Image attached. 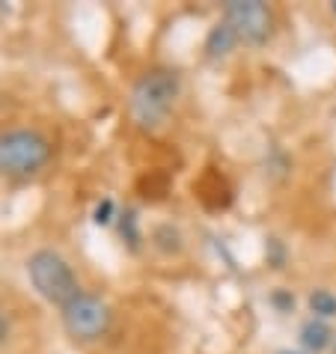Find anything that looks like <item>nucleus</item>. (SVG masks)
I'll return each instance as SVG.
<instances>
[{"mask_svg":"<svg viewBox=\"0 0 336 354\" xmlns=\"http://www.w3.org/2000/svg\"><path fill=\"white\" fill-rule=\"evenodd\" d=\"M179 90H182L179 72H170V68L146 72L131 86V98H128V111H131L134 122L143 125V129H158L170 116L176 98H179Z\"/></svg>","mask_w":336,"mask_h":354,"instance_id":"obj_1","label":"nucleus"},{"mask_svg":"<svg viewBox=\"0 0 336 354\" xmlns=\"http://www.w3.org/2000/svg\"><path fill=\"white\" fill-rule=\"evenodd\" d=\"M27 277H30L33 289L42 295L45 301L57 304V307H66L68 301H75L81 295L77 286V277L57 250H36L30 259H27Z\"/></svg>","mask_w":336,"mask_h":354,"instance_id":"obj_2","label":"nucleus"},{"mask_svg":"<svg viewBox=\"0 0 336 354\" xmlns=\"http://www.w3.org/2000/svg\"><path fill=\"white\" fill-rule=\"evenodd\" d=\"M51 158V143L39 131L18 129L0 134V170L12 176H30Z\"/></svg>","mask_w":336,"mask_h":354,"instance_id":"obj_3","label":"nucleus"},{"mask_svg":"<svg viewBox=\"0 0 336 354\" xmlns=\"http://www.w3.org/2000/svg\"><path fill=\"white\" fill-rule=\"evenodd\" d=\"M223 21L232 27L244 45L259 48L274 33V15L262 0H230L223 6Z\"/></svg>","mask_w":336,"mask_h":354,"instance_id":"obj_4","label":"nucleus"},{"mask_svg":"<svg viewBox=\"0 0 336 354\" xmlns=\"http://www.w3.org/2000/svg\"><path fill=\"white\" fill-rule=\"evenodd\" d=\"M111 324V310L95 295H77L63 307V328L75 339H98Z\"/></svg>","mask_w":336,"mask_h":354,"instance_id":"obj_5","label":"nucleus"},{"mask_svg":"<svg viewBox=\"0 0 336 354\" xmlns=\"http://www.w3.org/2000/svg\"><path fill=\"white\" fill-rule=\"evenodd\" d=\"M239 42L241 39L230 24L217 21L209 30V36H205V57H209V60H223V57H230L235 51V45Z\"/></svg>","mask_w":336,"mask_h":354,"instance_id":"obj_6","label":"nucleus"},{"mask_svg":"<svg viewBox=\"0 0 336 354\" xmlns=\"http://www.w3.org/2000/svg\"><path fill=\"white\" fill-rule=\"evenodd\" d=\"M333 337H336V333L330 330V324L321 322V319H306L301 324V330H298L301 346L310 351V354H319V351H324L328 346H333Z\"/></svg>","mask_w":336,"mask_h":354,"instance_id":"obj_7","label":"nucleus"},{"mask_svg":"<svg viewBox=\"0 0 336 354\" xmlns=\"http://www.w3.org/2000/svg\"><path fill=\"white\" fill-rule=\"evenodd\" d=\"M306 304H310V313L312 319H321L328 322L336 316V295L330 289H315L310 292V298H306Z\"/></svg>","mask_w":336,"mask_h":354,"instance_id":"obj_8","label":"nucleus"},{"mask_svg":"<svg viewBox=\"0 0 336 354\" xmlns=\"http://www.w3.org/2000/svg\"><path fill=\"white\" fill-rule=\"evenodd\" d=\"M155 244L164 253H179L182 250V235L173 230V226H158L155 230Z\"/></svg>","mask_w":336,"mask_h":354,"instance_id":"obj_9","label":"nucleus"},{"mask_svg":"<svg viewBox=\"0 0 336 354\" xmlns=\"http://www.w3.org/2000/svg\"><path fill=\"white\" fill-rule=\"evenodd\" d=\"M265 257H268V265L271 268H283L286 265V244L280 239H265Z\"/></svg>","mask_w":336,"mask_h":354,"instance_id":"obj_10","label":"nucleus"},{"mask_svg":"<svg viewBox=\"0 0 336 354\" xmlns=\"http://www.w3.org/2000/svg\"><path fill=\"white\" fill-rule=\"evenodd\" d=\"M113 212H116L113 200H111V196H104V200L95 205V212H93V221H95L98 226H107V223L113 221Z\"/></svg>","mask_w":336,"mask_h":354,"instance_id":"obj_11","label":"nucleus"},{"mask_svg":"<svg viewBox=\"0 0 336 354\" xmlns=\"http://www.w3.org/2000/svg\"><path fill=\"white\" fill-rule=\"evenodd\" d=\"M271 304L277 307V313H292V310H295V295L286 292V289H277V292L271 295Z\"/></svg>","mask_w":336,"mask_h":354,"instance_id":"obj_12","label":"nucleus"},{"mask_svg":"<svg viewBox=\"0 0 336 354\" xmlns=\"http://www.w3.org/2000/svg\"><path fill=\"white\" fill-rule=\"evenodd\" d=\"M122 218V235L128 239V244H137V239H140V235H137V218H134V212H125V214H120Z\"/></svg>","mask_w":336,"mask_h":354,"instance_id":"obj_13","label":"nucleus"},{"mask_svg":"<svg viewBox=\"0 0 336 354\" xmlns=\"http://www.w3.org/2000/svg\"><path fill=\"white\" fill-rule=\"evenodd\" d=\"M9 339V319H6V310L0 307V346Z\"/></svg>","mask_w":336,"mask_h":354,"instance_id":"obj_14","label":"nucleus"},{"mask_svg":"<svg viewBox=\"0 0 336 354\" xmlns=\"http://www.w3.org/2000/svg\"><path fill=\"white\" fill-rule=\"evenodd\" d=\"M277 354H301V351H292V348H280Z\"/></svg>","mask_w":336,"mask_h":354,"instance_id":"obj_15","label":"nucleus"},{"mask_svg":"<svg viewBox=\"0 0 336 354\" xmlns=\"http://www.w3.org/2000/svg\"><path fill=\"white\" fill-rule=\"evenodd\" d=\"M330 9H333V15H336V0H333V3H330Z\"/></svg>","mask_w":336,"mask_h":354,"instance_id":"obj_16","label":"nucleus"},{"mask_svg":"<svg viewBox=\"0 0 336 354\" xmlns=\"http://www.w3.org/2000/svg\"><path fill=\"white\" fill-rule=\"evenodd\" d=\"M333 354H336V337H333Z\"/></svg>","mask_w":336,"mask_h":354,"instance_id":"obj_17","label":"nucleus"}]
</instances>
